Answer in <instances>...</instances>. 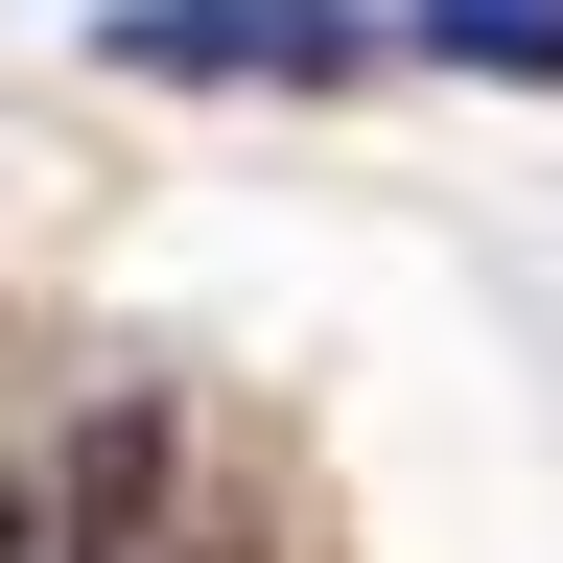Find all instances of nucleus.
Here are the masks:
<instances>
[{
	"label": "nucleus",
	"mask_w": 563,
	"mask_h": 563,
	"mask_svg": "<svg viewBox=\"0 0 563 563\" xmlns=\"http://www.w3.org/2000/svg\"><path fill=\"white\" fill-rule=\"evenodd\" d=\"M118 70H211V95H329L376 70V0H118Z\"/></svg>",
	"instance_id": "1"
},
{
	"label": "nucleus",
	"mask_w": 563,
	"mask_h": 563,
	"mask_svg": "<svg viewBox=\"0 0 563 563\" xmlns=\"http://www.w3.org/2000/svg\"><path fill=\"white\" fill-rule=\"evenodd\" d=\"M141 563H258V540H188V517H165V540H141Z\"/></svg>",
	"instance_id": "3"
},
{
	"label": "nucleus",
	"mask_w": 563,
	"mask_h": 563,
	"mask_svg": "<svg viewBox=\"0 0 563 563\" xmlns=\"http://www.w3.org/2000/svg\"><path fill=\"white\" fill-rule=\"evenodd\" d=\"M422 47L446 70H563V0H422Z\"/></svg>",
	"instance_id": "2"
}]
</instances>
